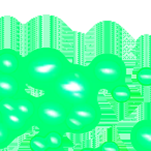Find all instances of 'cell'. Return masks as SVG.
<instances>
[{
    "label": "cell",
    "mask_w": 151,
    "mask_h": 151,
    "mask_svg": "<svg viewBox=\"0 0 151 151\" xmlns=\"http://www.w3.org/2000/svg\"><path fill=\"white\" fill-rule=\"evenodd\" d=\"M61 51L54 48H38L22 58L20 76L27 87L47 92L68 62Z\"/></svg>",
    "instance_id": "obj_1"
},
{
    "label": "cell",
    "mask_w": 151,
    "mask_h": 151,
    "mask_svg": "<svg viewBox=\"0 0 151 151\" xmlns=\"http://www.w3.org/2000/svg\"><path fill=\"white\" fill-rule=\"evenodd\" d=\"M99 91L87 65L68 61L47 92L54 94L68 107L76 104L97 101Z\"/></svg>",
    "instance_id": "obj_2"
},
{
    "label": "cell",
    "mask_w": 151,
    "mask_h": 151,
    "mask_svg": "<svg viewBox=\"0 0 151 151\" xmlns=\"http://www.w3.org/2000/svg\"><path fill=\"white\" fill-rule=\"evenodd\" d=\"M67 106L54 94L45 92L36 97L35 114L33 129L37 132H58L65 136L67 134L65 121L67 115Z\"/></svg>",
    "instance_id": "obj_3"
},
{
    "label": "cell",
    "mask_w": 151,
    "mask_h": 151,
    "mask_svg": "<svg viewBox=\"0 0 151 151\" xmlns=\"http://www.w3.org/2000/svg\"><path fill=\"white\" fill-rule=\"evenodd\" d=\"M87 68L99 90L110 92L112 88L126 81V65L118 55L111 53L97 55L89 62Z\"/></svg>",
    "instance_id": "obj_4"
},
{
    "label": "cell",
    "mask_w": 151,
    "mask_h": 151,
    "mask_svg": "<svg viewBox=\"0 0 151 151\" xmlns=\"http://www.w3.org/2000/svg\"><path fill=\"white\" fill-rule=\"evenodd\" d=\"M101 119V109L99 101L68 106L65 121L67 134H87L97 127Z\"/></svg>",
    "instance_id": "obj_5"
},
{
    "label": "cell",
    "mask_w": 151,
    "mask_h": 151,
    "mask_svg": "<svg viewBox=\"0 0 151 151\" xmlns=\"http://www.w3.org/2000/svg\"><path fill=\"white\" fill-rule=\"evenodd\" d=\"M0 119L19 137L33 130L31 124L16 110L13 99L0 101Z\"/></svg>",
    "instance_id": "obj_6"
},
{
    "label": "cell",
    "mask_w": 151,
    "mask_h": 151,
    "mask_svg": "<svg viewBox=\"0 0 151 151\" xmlns=\"http://www.w3.org/2000/svg\"><path fill=\"white\" fill-rule=\"evenodd\" d=\"M27 91V86L19 73H0V101L15 99Z\"/></svg>",
    "instance_id": "obj_7"
},
{
    "label": "cell",
    "mask_w": 151,
    "mask_h": 151,
    "mask_svg": "<svg viewBox=\"0 0 151 151\" xmlns=\"http://www.w3.org/2000/svg\"><path fill=\"white\" fill-rule=\"evenodd\" d=\"M130 143L136 151H151L150 119H143L132 126L130 132Z\"/></svg>",
    "instance_id": "obj_8"
},
{
    "label": "cell",
    "mask_w": 151,
    "mask_h": 151,
    "mask_svg": "<svg viewBox=\"0 0 151 151\" xmlns=\"http://www.w3.org/2000/svg\"><path fill=\"white\" fill-rule=\"evenodd\" d=\"M22 56L13 49L0 50V73H19L22 64Z\"/></svg>",
    "instance_id": "obj_9"
},
{
    "label": "cell",
    "mask_w": 151,
    "mask_h": 151,
    "mask_svg": "<svg viewBox=\"0 0 151 151\" xmlns=\"http://www.w3.org/2000/svg\"><path fill=\"white\" fill-rule=\"evenodd\" d=\"M35 101L36 97L28 93L27 91L13 99V104L16 110L31 124L32 127H33L34 114H35Z\"/></svg>",
    "instance_id": "obj_10"
},
{
    "label": "cell",
    "mask_w": 151,
    "mask_h": 151,
    "mask_svg": "<svg viewBox=\"0 0 151 151\" xmlns=\"http://www.w3.org/2000/svg\"><path fill=\"white\" fill-rule=\"evenodd\" d=\"M42 134L45 136V140H46L48 149H55V148H60V147L67 148V147L73 146V143H71V141L69 139H67L65 136L58 134V132H52Z\"/></svg>",
    "instance_id": "obj_11"
},
{
    "label": "cell",
    "mask_w": 151,
    "mask_h": 151,
    "mask_svg": "<svg viewBox=\"0 0 151 151\" xmlns=\"http://www.w3.org/2000/svg\"><path fill=\"white\" fill-rule=\"evenodd\" d=\"M18 137L19 136L12 128L0 119V150L9 147Z\"/></svg>",
    "instance_id": "obj_12"
},
{
    "label": "cell",
    "mask_w": 151,
    "mask_h": 151,
    "mask_svg": "<svg viewBox=\"0 0 151 151\" xmlns=\"http://www.w3.org/2000/svg\"><path fill=\"white\" fill-rule=\"evenodd\" d=\"M110 94L117 103H127L132 97V90L126 85V83L115 86L110 90Z\"/></svg>",
    "instance_id": "obj_13"
},
{
    "label": "cell",
    "mask_w": 151,
    "mask_h": 151,
    "mask_svg": "<svg viewBox=\"0 0 151 151\" xmlns=\"http://www.w3.org/2000/svg\"><path fill=\"white\" fill-rule=\"evenodd\" d=\"M29 146L31 151H46L48 149L45 136L40 132H37L32 137L29 142Z\"/></svg>",
    "instance_id": "obj_14"
},
{
    "label": "cell",
    "mask_w": 151,
    "mask_h": 151,
    "mask_svg": "<svg viewBox=\"0 0 151 151\" xmlns=\"http://www.w3.org/2000/svg\"><path fill=\"white\" fill-rule=\"evenodd\" d=\"M137 81L143 86H150L151 84V69L150 67H143L137 73Z\"/></svg>",
    "instance_id": "obj_15"
},
{
    "label": "cell",
    "mask_w": 151,
    "mask_h": 151,
    "mask_svg": "<svg viewBox=\"0 0 151 151\" xmlns=\"http://www.w3.org/2000/svg\"><path fill=\"white\" fill-rule=\"evenodd\" d=\"M99 151H120V148L115 142H105L99 148Z\"/></svg>",
    "instance_id": "obj_16"
},
{
    "label": "cell",
    "mask_w": 151,
    "mask_h": 151,
    "mask_svg": "<svg viewBox=\"0 0 151 151\" xmlns=\"http://www.w3.org/2000/svg\"><path fill=\"white\" fill-rule=\"evenodd\" d=\"M46 151H68V150H67V148L60 147V148H55V149H47Z\"/></svg>",
    "instance_id": "obj_17"
},
{
    "label": "cell",
    "mask_w": 151,
    "mask_h": 151,
    "mask_svg": "<svg viewBox=\"0 0 151 151\" xmlns=\"http://www.w3.org/2000/svg\"><path fill=\"white\" fill-rule=\"evenodd\" d=\"M80 151H99V149H93V148H83Z\"/></svg>",
    "instance_id": "obj_18"
}]
</instances>
